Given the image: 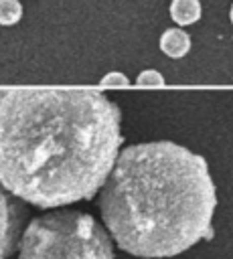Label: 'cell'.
I'll list each match as a JSON object with an SVG mask.
<instances>
[{"instance_id":"1","label":"cell","mask_w":233,"mask_h":259,"mask_svg":"<svg viewBox=\"0 0 233 259\" xmlns=\"http://www.w3.org/2000/svg\"><path fill=\"white\" fill-rule=\"evenodd\" d=\"M120 123L93 89H0V184L38 208L91 200L120 156Z\"/></svg>"},{"instance_id":"2","label":"cell","mask_w":233,"mask_h":259,"mask_svg":"<svg viewBox=\"0 0 233 259\" xmlns=\"http://www.w3.org/2000/svg\"><path fill=\"white\" fill-rule=\"evenodd\" d=\"M215 184L203 156L174 142L126 146L101 188V219L118 247L172 257L213 235Z\"/></svg>"},{"instance_id":"3","label":"cell","mask_w":233,"mask_h":259,"mask_svg":"<svg viewBox=\"0 0 233 259\" xmlns=\"http://www.w3.org/2000/svg\"><path fill=\"white\" fill-rule=\"evenodd\" d=\"M18 259H113V245L91 214L55 210L26 225Z\"/></svg>"},{"instance_id":"4","label":"cell","mask_w":233,"mask_h":259,"mask_svg":"<svg viewBox=\"0 0 233 259\" xmlns=\"http://www.w3.org/2000/svg\"><path fill=\"white\" fill-rule=\"evenodd\" d=\"M24 223V206L20 198L10 194L0 184V259H8L18 243L20 231Z\"/></svg>"},{"instance_id":"5","label":"cell","mask_w":233,"mask_h":259,"mask_svg":"<svg viewBox=\"0 0 233 259\" xmlns=\"http://www.w3.org/2000/svg\"><path fill=\"white\" fill-rule=\"evenodd\" d=\"M160 49L164 55H168L172 59H180L190 49V36L182 28H168L160 36Z\"/></svg>"},{"instance_id":"6","label":"cell","mask_w":233,"mask_h":259,"mask_svg":"<svg viewBox=\"0 0 233 259\" xmlns=\"http://www.w3.org/2000/svg\"><path fill=\"white\" fill-rule=\"evenodd\" d=\"M170 16L180 26L192 24L201 18V2L199 0H172Z\"/></svg>"},{"instance_id":"7","label":"cell","mask_w":233,"mask_h":259,"mask_svg":"<svg viewBox=\"0 0 233 259\" xmlns=\"http://www.w3.org/2000/svg\"><path fill=\"white\" fill-rule=\"evenodd\" d=\"M22 16V4L18 0H0V24H16Z\"/></svg>"},{"instance_id":"8","label":"cell","mask_w":233,"mask_h":259,"mask_svg":"<svg viewBox=\"0 0 233 259\" xmlns=\"http://www.w3.org/2000/svg\"><path fill=\"white\" fill-rule=\"evenodd\" d=\"M136 83H138L140 87H160V85H164V77H162L158 71L148 69V71H142V73L138 75Z\"/></svg>"},{"instance_id":"9","label":"cell","mask_w":233,"mask_h":259,"mask_svg":"<svg viewBox=\"0 0 233 259\" xmlns=\"http://www.w3.org/2000/svg\"><path fill=\"white\" fill-rule=\"evenodd\" d=\"M101 83L107 85V87H126V85H128V77H126L124 73L113 71V73L103 75V77H101Z\"/></svg>"},{"instance_id":"10","label":"cell","mask_w":233,"mask_h":259,"mask_svg":"<svg viewBox=\"0 0 233 259\" xmlns=\"http://www.w3.org/2000/svg\"><path fill=\"white\" fill-rule=\"evenodd\" d=\"M229 16H231V22H233V6H231V10H229Z\"/></svg>"}]
</instances>
